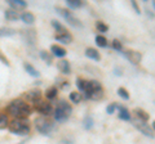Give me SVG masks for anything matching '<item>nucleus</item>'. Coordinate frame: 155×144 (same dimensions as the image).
I'll return each mask as SVG.
<instances>
[{
	"label": "nucleus",
	"instance_id": "1",
	"mask_svg": "<svg viewBox=\"0 0 155 144\" xmlns=\"http://www.w3.org/2000/svg\"><path fill=\"white\" fill-rule=\"evenodd\" d=\"M7 111L14 118H27L32 112V107L22 98H17L8 104Z\"/></svg>",
	"mask_w": 155,
	"mask_h": 144
},
{
	"label": "nucleus",
	"instance_id": "2",
	"mask_svg": "<svg viewBox=\"0 0 155 144\" xmlns=\"http://www.w3.org/2000/svg\"><path fill=\"white\" fill-rule=\"evenodd\" d=\"M8 130L12 134L16 135H28L30 133V125H28L27 118H14L12 121H9Z\"/></svg>",
	"mask_w": 155,
	"mask_h": 144
},
{
	"label": "nucleus",
	"instance_id": "3",
	"mask_svg": "<svg viewBox=\"0 0 155 144\" xmlns=\"http://www.w3.org/2000/svg\"><path fill=\"white\" fill-rule=\"evenodd\" d=\"M53 113H54V120L57 122H65L71 116L72 107L65 99H61V100H58L57 107H56L54 111H53Z\"/></svg>",
	"mask_w": 155,
	"mask_h": 144
},
{
	"label": "nucleus",
	"instance_id": "4",
	"mask_svg": "<svg viewBox=\"0 0 155 144\" xmlns=\"http://www.w3.org/2000/svg\"><path fill=\"white\" fill-rule=\"evenodd\" d=\"M34 124H35V129L43 135H49L53 131V129H54V122L49 117L40 116L34 121Z\"/></svg>",
	"mask_w": 155,
	"mask_h": 144
},
{
	"label": "nucleus",
	"instance_id": "5",
	"mask_svg": "<svg viewBox=\"0 0 155 144\" xmlns=\"http://www.w3.org/2000/svg\"><path fill=\"white\" fill-rule=\"evenodd\" d=\"M56 11L61 14L62 17L65 18V21L69 23L70 26H72V27H76V28H81L83 27V25H81V22L78 20V18L72 14L71 12H69L67 9H65V8H61V7H57L56 8Z\"/></svg>",
	"mask_w": 155,
	"mask_h": 144
},
{
	"label": "nucleus",
	"instance_id": "6",
	"mask_svg": "<svg viewBox=\"0 0 155 144\" xmlns=\"http://www.w3.org/2000/svg\"><path fill=\"white\" fill-rule=\"evenodd\" d=\"M34 109H35L36 112H39L41 114V116L44 117H49L51 114L53 113V107L51 103H48L47 100H38L36 103H34Z\"/></svg>",
	"mask_w": 155,
	"mask_h": 144
},
{
	"label": "nucleus",
	"instance_id": "7",
	"mask_svg": "<svg viewBox=\"0 0 155 144\" xmlns=\"http://www.w3.org/2000/svg\"><path fill=\"white\" fill-rule=\"evenodd\" d=\"M132 124H133V126L137 129L140 133L143 134V135H146L149 138H154V129L150 126L147 122H143V121H140V120L134 118L132 121Z\"/></svg>",
	"mask_w": 155,
	"mask_h": 144
},
{
	"label": "nucleus",
	"instance_id": "8",
	"mask_svg": "<svg viewBox=\"0 0 155 144\" xmlns=\"http://www.w3.org/2000/svg\"><path fill=\"white\" fill-rule=\"evenodd\" d=\"M25 102L28 103V104H34V103H36L38 100H40L41 99V92L39 89H31V90H28V92L25 93Z\"/></svg>",
	"mask_w": 155,
	"mask_h": 144
},
{
	"label": "nucleus",
	"instance_id": "9",
	"mask_svg": "<svg viewBox=\"0 0 155 144\" xmlns=\"http://www.w3.org/2000/svg\"><path fill=\"white\" fill-rule=\"evenodd\" d=\"M123 54L132 64H140V62H141V59H142V54H141V53L137 52V50H133V49L125 50Z\"/></svg>",
	"mask_w": 155,
	"mask_h": 144
},
{
	"label": "nucleus",
	"instance_id": "10",
	"mask_svg": "<svg viewBox=\"0 0 155 144\" xmlns=\"http://www.w3.org/2000/svg\"><path fill=\"white\" fill-rule=\"evenodd\" d=\"M57 68L62 75H70L71 74V64H70V62L66 61V59L58 61L57 62Z\"/></svg>",
	"mask_w": 155,
	"mask_h": 144
},
{
	"label": "nucleus",
	"instance_id": "11",
	"mask_svg": "<svg viewBox=\"0 0 155 144\" xmlns=\"http://www.w3.org/2000/svg\"><path fill=\"white\" fill-rule=\"evenodd\" d=\"M84 94H85V98L91 99V100H101V99H104V97H105L104 88L93 90V92H89V93H84Z\"/></svg>",
	"mask_w": 155,
	"mask_h": 144
},
{
	"label": "nucleus",
	"instance_id": "12",
	"mask_svg": "<svg viewBox=\"0 0 155 144\" xmlns=\"http://www.w3.org/2000/svg\"><path fill=\"white\" fill-rule=\"evenodd\" d=\"M22 37L26 40V42L28 45H34L36 41V32L34 30H26L22 31Z\"/></svg>",
	"mask_w": 155,
	"mask_h": 144
},
{
	"label": "nucleus",
	"instance_id": "13",
	"mask_svg": "<svg viewBox=\"0 0 155 144\" xmlns=\"http://www.w3.org/2000/svg\"><path fill=\"white\" fill-rule=\"evenodd\" d=\"M132 113L134 114V117L140 120V121H143V122H147L149 120H150V114L146 112V111H143L142 108H134Z\"/></svg>",
	"mask_w": 155,
	"mask_h": 144
},
{
	"label": "nucleus",
	"instance_id": "14",
	"mask_svg": "<svg viewBox=\"0 0 155 144\" xmlns=\"http://www.w3.org/2000/svg\"><path fill=\"white\" fill-rule=\"evenodd\" d=\"M54 39H56V41L62 42V44H71L72 40H74V37H72L71 33L64 32V33H57L54 36Z\"/></svg>",
	"mask_w": 155,
	"mask_h": 144
},
{
	"label": "nucleus",
	"instance_id": "15",
	"mask_svg": "<svg viewBox=\"0 0 155 144\" xmlns=\"http://www.w3.org/2000/svg\"><path fill=\"white\" fill-rule=\"evenodd\" d=\"M51 54L53 57H58V58H64V57L67 54V52L65 48H62L60 45H52L51 46Z\"/></svg>",
	"mask_w": 155,
	"mask_h": 144
},
{
	"label": "nucleus",
	"instance_id": "16",
	"mask_svg": "<svg viewBox=\"0 0 155 144\" xmlns=\"http://www.w3.org/2000/svg\"><path fill=\"white\" fill-rule=\"evenodd\" d=\"M116 108L119 109V118L120 120H123V121H130V120H132V116H130L129 111L125 107H123V105H118Z\"/></svg>",
	"mask_w": 155,
	"mask_h": 144
},
{
	"label": "nucleus",
	"instance_id": "17",
	"mask_svg": "<svg viewBox=\"0 0 155 144\" xmlns=\"http://www.w3.org/2000/svg\"><path fill=\"white\" fill-rule=\"evenodd\" d=\"M85 55L88 58L93 59V61H100L101 59V54L98 53V50L94 49V48H87L85 49Z\"/></svg>",
	"mask_w": 155,
	"mask_h": 144
},
{
	"label": "nucleus",
	"instance_id": "18",
	"mask_svg": "<svg viewBox=\"0 0 155 144\" xmlns=\"http://www.w3.org/2000/svg\"><path fill=\"white\" fill-rule=\"evenodd\" d=\"M8 5L11 7V9H13V11H17L19 8H26L27 3L22 2V0H8Z\"/></svg>",
	"mask_w": 155,
	"mask_h": 144
},
{
	"label": "nucleus",
	"instance_id": "19",
	"mask_svg": "<svg viewBox=\"0 0 155 144\" xmlns=\"http://www.w3.org/2000/svg\"><path fill=\"white\" fill-rule=\"evenodd\" d=\"M19 18H21L22 22H25L26 25H32V23L35 22V16L30 12H23L21 16H19Z\"/></svg>",
	"mask_w": 155,
	"mask_h": 144
},
{
	"label": "nucleus",
	"instance_id": "20",
	"mask_svg": "<svg viewBox=\"0 0 155 144\" xmlns=\"http://www.w3.org/2000/svg\"><path fill=\"white\" fill-rule=\"evenodd\" d=\"M23 68L26 70V72L30 76H32V77H39V71L35 68V67H34L32 64H30V63H27V62H25V63H23Z\"/></svg>",
	"mask_w": 155,
	"mask_h": 144
},
{
	"label": "nucleus",
	"instance_id": "21",
	"mask_svg": "<svg viewBox=\"0 0 155 144\" xmlns=\"http://www.w3.org/2000/svg\"><path fill=\"white\" fill-rule=\"evenodd\" d=\"M40 58L45 62V63L49 66V64H52L53 63V55L51 54V53H48V52H45V50H40Z\"/></svg>",
	"mask_w": 155,
	"mask_h": 144
},
{
	"label": "nucleus",
	"instance_id": "22",
	"mask_svg": "<svg viewBox=\"0 0 155 144\" xmlns=\"http://www.w3.org/2000/svg\"><path fill=\"white\" fill-rule=\"evenodd\" d=\"M57 93H58V88L57 86H51L49 89H47V92H45V98L47 99H54L57 97Z\"/></svg>",
	"mask_w": 155,
	"mask_h": 144
},
{
	"label": "nucleus",
	"instance_id": "23",
	"mask_svg": "<svg viewBox=\"0 0 155 144\" xmlns=\"http://www.w3.org/2000/svg\"><path fill=\"white\" fill-rule=\"evenodd\" d=\"M5 18L8 21H17L19 18V14L17 13V11H13V9H7V11H5Z\"/></svg>",
	"mask_w": 155,
	"mask_h": 144
},
{
	"label": "nucleus",
	"instance_id": "24",
	"mask_svg": "<svg viewBox=\"0 0 155 144\" xmlns=\"http://www.w3.org/2000/svg\"><path fill=\"white\" fill-rule=\"evenodd\" d=\"M9 125V118H8V114L0 112V130H3V129L8 127Z\"/></svg>",
	"mask_w": 155,
	"mask_h": 144
},
{
	"label": "nucleus",
	"instance_id": "25",
	"mask_svg": "<svg viewBox=\"0 0 155 144\" xmlns=\"http://www.w3.org/2000/svg\"><path fill=\"white\" fill-rule=\"evenodd\" d=\"M81 99H83V95H81L79 92H71L70 93V100L72 103L78 104L79 102H81Z\"/></svg>",
	"mask_w": 155,
	"mask_h": 144
},
{
	"label": "nucleus",
	"instance_id": "26",
	"mask_svg": "<svg viewBox=\"0 0 155 144\" xmlns=\"http://www.w3.org/2000/svg\"><path fill=\"white\" fill-rule=\"evenodd\" d=\"M96 44L101 48H106L107 46V39H106L104 35H97L96 36Z\"/></svg>",
	"mask_w": 155,
	"mask_h": 144
},
{
	"label": "nucleus",
	"instance_id": "27",
	"mask_svg": "<svg viewBox=\"0 0 155 144\" xmlns=\"http://www.w3.org/2000/svg\"><path fill=\"white\" fill-rule=\"evenodd\" d=\"M16 33V30H13V28H8V27H3L0 28V37L3 36H12Z\"/></svg>",
	"mask_w": 155,
	"mask_h": 144
},
{
	"label": "nucleus",
	"instance_id": "28",
	"mask_svg": "<svg viewBox=\"0 0 155 144\" xmlns=\"http://www.w3.org/2000/svg\"><path fill=\"white\" fill-rule=\"evenodd\" d=\"M52 26H53V28H54V30H56L58 33H64V32H67V31H66V28H65L64 26H62L60 22H57L56 20H53V21H52Z\"/></svg>",
	"mask_w": 155,
	"mask_h": 144
},
{
	"label": "nucleus",
	"instance_id": "29",
	"mask_svg": "<svg viewBox=\"0 0 155 144\" xmlns=\"http://www.w3.org/2000/svg\"><path fill=\"white\" fill-rule=\"evenodd\" d=\"M83 125H84V129H85V130H91V129L93 127V118H92L91 116L84 117Z\"/></svg>",
	"mask_w": 155,
	"mask_h": 144
},
{
	"label": "nucleus",
	"instance_id": "30",
	"mask_svg": "<svg viewBox=\"0 0 155 144\" xmlns=\"http://www.w3.org/2000/svg\"><path fill=\"white\" fill-rule=\"evenodd\" d=\"M66 4H67V7H70L71 9H78L83 5V3L79 2V0H67Z\"/></svg>",
	"mask_w": 155,
	"mask_h": 144
},
{
	"label": "nucleus",
	"instance_id": "31",
	"mask_svg": "<svg viewBox=\"0 0 155 144\" xmlns=\"http://www.w3.org/2000/svg\"><path fill=\"white\" fill-rule=\"evenodd\" d=\"M76 86H78V89H79L80 92L84 93L85 86H87V80L81 79V77H78V79H76Z\"/></svg>",
	"mask_w": 155,
	"mask_h": 144
},
{
	"label": "nucleus",
	"instance_id": "32",
	"mask_svg": "<svg viewBox=\"0 0 155 144\" xmlns=\"http://www.w3.org/2000/svg\"><path fill=\"white\" fill-rule=\"evenodd\" d=\"M96 28L98 30V32H102V33H104V32H106V31L109 30V26L105 25L102 21H97V22H96Z\"/></svg>",
	"mask_w": 155,
	"mask_h": 144
},
{
	"label": "nucleus",
	"instance_id": "33",
	"mask_svg": "<svg viewBox=\"0 0 155 144\" xmlns=\"http://www.w3.org/2000/svg\"><path fill=\"white\" fill-rule=\"evenodd\" d=\"M118 94H119V97L123 98L124 100H128L129 97H130L129 93H128V90L125 89V88H119V89H118Z\"/></svg>",
	"mask_w": 155,
	"mask_h": 144
},
{
	"label": "nucleus",
	"instance_id": "34",
	"mask_svg": "<svg viewBox=\"0 0 155 144\" xmlns=\"http://www.w3.org/2000/svg\"><path fill=\"white\" fill-rule=\"evenodd\" d=\"M111 44H113V48H114L116 52H122V50H123V44H122V42H120L118 39L113 40V42H111Z\"/></svg>",
	"mask_w": 155,
	"mask_h": 144
},
{
	"label": "nucleus",
	"instance_id": "35",
	"mask_svg": "<svg viewBox=\"0 0 155 144\" xmlns=\"http://www.w3.org/2000/svg\"><path fill=\"white\" fill-rule=\"evenodd\" d=\"M116 107H118V104L116 103H113V104H110L107 108H106V112H107L109 114H113L114 113V111L116 109Z\"/></svg>",
	"mask_w": 155,
	"mask_h": 144
},
{
	"label": "nucleus",
	"instance_id": "36",
	"mask_svg": "<svg viewBox=\"0 0 155 144\" xmlns=\"http://www.w3.org/2000/svg\"><path fill=\"white\" fill-rule=\"evenodd\" d=\"M0 61H2V62H3V63H4V64H5V66H11V63H9V61H8V58H7V57H5V55H3V54H2V52H0Z\"/></svg>",
	"mask_w": 155,
	"mask_h": 144
},
{
	"label": "nucleus",
	"instance_id": "37",
	"mask_svg": "<svg viewBox=\"0 0 155 144\" xmlns=\"http://www.w3.org/2000/svg\"><path fill=\"white\" fill-rule=\"evenodd\" d=\"M60 144H75V143L72 142L71 139H67V138H65V139H62V140L60 142Z\"/></svg>",
	"mask_w": 155,
	"mask_h": 144
},
{
	"label": "nucleus",
	"instance_id": "38",
	"mask_svg": "<svg viewBox=\"0 0 155 144\" xmlns=\"http://www.w3.org/2000/svg\"><path fill=\"white\" fill-rule=\"evenodd\" d=\"M132 5H133V8L136 9V13H137V14L141 13V12H140V8H138V5H137V3H136V2H132Z\"/></svg>",
	"mask_w": 155,
	"mask_h": 144
}]
</instances>
